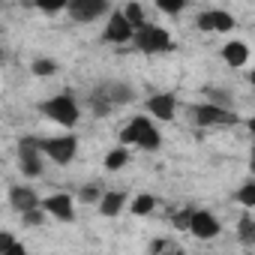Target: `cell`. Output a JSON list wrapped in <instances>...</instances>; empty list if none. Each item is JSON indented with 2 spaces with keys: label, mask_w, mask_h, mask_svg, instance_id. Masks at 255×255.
Wrapping results in <instances>:
<instances>
[{
  "label": "cell",
  "mask_w": 255,
  "mask_h": 255,
  "mask_svg": "<svg viewBox=\"0 0 255 255\" xmlns=\"http://www.w3.org/2000/svg\"><path fill=\"white\" fill-rule=\"evenodd\" d=\"M132 33H135V27L123 18V12L117 9V12H111L108 15V21H105V30H102V39L105 42H111V45H123V42H132Z\"/></svg>",
  "instance_id": "11"
},
{
  "label": "cell",
  "mask_w": 255,
  "mask_h": 255,
  "mask_svg": "<svg viewBox=\"0 0 255 255\" xmlns=\"http://www.w3.org/2000/svg\"><path fill=\"white\" fill-rule=\"evenodd\" d=\"M237 201H240L246 210H252V207H255V183H252V180H246V183L240 186V192H237Z\"/></svg>",
  "instance_id": "24"
},
{
  "label": "cell",
  "mask_w": 255,
  "mask_h": 255,
  "mask_svg": "<svg viewBox=\"0 0 255 255\" xmlns=\"http://www.w3.org/2000/svg\"><path fill=\"white\" fill-rule=\"evenodd\" d=\"M3 60H6V54H3V48H0V66H3Z\"/></svg>",
  "instance_id": "29"
},
{
  "label": "cell",
  "mask_w": 255,
  "mask_h": 255,
  "mask_svg": "<svg viewBox=\"0 0 255 255\" xmlns=\"http://www.w3.org/2000/svg\"><path fill=\"white\" fill-rule=\"evenodd\" d=\"M42 111H45L48 120H54L57 126H63V129H72V126L81 120V105L75 102L72 93H57V96L45 99Z\"/></svg>",
  "instance_id": "2"
},
{
  "label": "cell",
  "mask_w": 255,
  "mask_h": 255,
  "mask_svg": "<svg viewBox=\"0 0 255 255\" xmlns=\"http://www.w3.org/2000/svg\"><path fill=\"white\" fill-rule=\"evenodd\" d=\"M192 117L198 126H234L240 120L237 111H231V105H219V102L192 105Z\"/></svg>",
  "instance_id": "5"
},
{
  "label": "cell",
  "mask_w": 255,
  "mask_h": 255,
  "mask_svg": "<svg viewBox=\"0 0 255 255\" xmlns=\"http://www.w3.org/2000/svg\"><path fill=\"white\" fill-rule=\"evenodd\" d=\"M186 3H189V0H156V6H159L165 15H177V12H183Z\"/></svg>",
  "instance_id": "26"
},
{
  "label": "cell",
  "mask_w": 255,
  "mask_h": 255,
  "mask_svg": "<svg viewBox=\"0 0 255 255\" xmlns=\"http://www.w3.org/2000/svg\"><path fill=\"white\" fill-rule=\"evenodd\" d=\"M195 24H198V30H204V33H231V30L237 27L234 15L225 12V9H204V12L195 18Z\"/></svg>",
  "instance_id": "10"
},
{
  "label": "cell",
  "mask_w": 255,
  "mask_h": 255,
  "mask_svg": "<svg viewBox=\"0 0 255 255\" xmlns=\"http://www.w3.org/2000/svg\"><path fill=\"white\" fill-rule=\"evenodd\" d=\"M39 204H42V210H45L48 216H54V219H60V222H72V219H75V201H72V195H66V192H54V195H48V198H39Z\"/></svg>",
  "instance_id": "12"
},
{
  "label": "cell",
  "mask_w": 255,
  "mask_h": 255,
  "mask_svg": "<svg viewBox=\"0 0 255 255\" xmlns=\"http://www.w3.org/2000/svg\"><path fill=\"white\" fill-rule=\"evenodd\" d=\"M99 195H102V192H99V186H84V189L78 192V198H81L84 204H96V201H99Z\"/></svg>",
  "instance_id": "27"
},
{
  "label": "cell",
  "mask_w": 255,
  "mask_h": 255,
  "mask_svg": "<svg viewBox=\"0 0 255 255\" xmlns=\"http://www.w3.org/2000/svg\"><path fill=\"white\" fill-rule=\"evenodd\" d=\"M240 240L246 243V246H252L255 243V222H252V216L249 213H243V219H240Z\"/></svg>",
  "instance_id": "23"
},
{
  "label": "cell",
  "mask_w": 255,
  "mask_h": 255,
  "mask_svg": "<svg viewBox=\"0 0 255 255\" xmlns=\"http://www.w3.org/2000/svg\"><path fill=\"white\" fill-rule=\"evenodd\" d=\"M24 246L9 234V231H0V255H21Z\"/></svg>",
  "instance_id": "20"
},
{
  "label": "cell",
  "mask_w": 255,
  "mask_h": 255,
  "mask_svg": "<svg viewBox=\"0 0 255 255\" xmlns=\"http://www.w3.org/2000/svg\"><path fill=\"white\" fill-rule=\"evenodd\" d=\"M132 42H135V48L138 51H144V54H162V51H171V33L165 30V27H159V24H141V27H135V33H132Z\"/></svg>",
  "instance_id": "3"
},
{
  "label": "cell",
  "mask_w": 255,
  "mask_h": 255,
  "mask_svg": "<svg viewBox=\"0 0 255 255\" xmlns=\"http://www.w3.org/2000/svg\"><path fill=\"white\" fill-rule=\"evenodd\" d=\"M102 102H108L111 108H120V105H129L135 102V87L132 84H126V81H105L93 90Z\"/></svg>",
  "instance_id": "9"
},
{
  "label": "cell",
  "mask_w": 255,
  "mask_h": 255,
  "mask_svg": "<svg viewBox=\"0 0 255 255\" xmlns=\"http://www.w3.org/2000/svg\"><path fill=\"white\" fill-rule=\"evenodd\" d=\"M9 204L15 213H24L30 207H39V192L33 186H9Z\"/></svg>",
  "instance_id": "14"
},
{
  "label": "cell",
  "mask_w": 255,
  "mask_h": 255,
  "mask_svg": "<svg viewBox=\"0 0 255 255\" xmlns=\"http://www.w3.org/2000/svg\"><path fill=\"white\" fill-rule=\"evenodd\" d=\"M147 114L159 123H171L177 117V96L174 93H153L147 99Z\"/></svg>",
  "instance_id": "13"
},
{
  "label": "cell",
  "mask_w": 255,
  "mask_h": 255,
  "mask_svg": "<svg viewBox=\"0 0 255 255\" xmlns=\"http://www.w3.org/2000/svg\"><path fill=\"white\" fill-rule=\"evenodd\" d=\"M120 144L126 147H138V150H159L162 135L156 129V120L150 114H138L120 129Z\"/></svg>",
  "instance_id": "1"
},
{
  "label": "cell",
  "mask_w": 255,
  "mask_h": 255,
  "mask_svg": "<svg viewBox=\"0 0 255 255\" xmlns=\"http://www.w3.org/2000/svg\"><path fill=\"white\" fill-rule=\"evenodd\" d=\"M186 231H189L192 237H198V240H213V237H219L222 225H219V219H216L210 210H189Z\"/></svg>",
  "instance_id": "8"
},
{
  "label": "cell",
  "mask_w": 255,
  "mask_h": 255,
  "mask_svg": "<svg viewBox=\"0 0 255 255\" xmlns=\"http://www.w3.org/2000/svg\"><path fill=\"white\" fill-rule=\"evenodd\" d=\"M108 9H111L108 0H69L63 12H66L75 24H93V21H99L102 15H108Z\"/></svg>",
  "instance_id": "7"
},
{
  "label": "cell",
  "mask_w": 255,
  "mask_h": 255,
  "mask_svg": "<svg viewBox=\"0 0 255 255\" xmlns=\"http://www.w3.org/2000/svg\"><path fill=\"white\" fill-rule=\"evenodd\" d=\"M153 207H156V198H153L150 192H141V195H135V198L129 201V210H132L135 216H150Z\"/></svg>",
  "instance_id": "18"
},
{
  "label": "cell",
  "mask_w": 255,
  "mask_h": 255,
  "mask_svg": "<svg viewBox=\"0 0 255 255\" xmlns=\"http://www.w3.org/2000/svg\"><path fill=\"white\" fill-rule=\"evenodd\" d=\"M96 207H99L102 216H117L126 207V195L123 192H102L99 201H96Z\"/></svg>",
  "instance_id": "16"
},
{
  "label": "cell",
  "mask_w": 255,
  "mask_h": 255,
  "mask_svg": "<svg viewBox=\"0 0 255 255\" xmlns=\"http://www.w3.org/2000/svg\"><path fill=\"white\" fill-rule=\"evenodd\" d=\"M162 249H168L165 240H153V243H150V252H162Z\"/></svg>",
  "instance_id": "28"
},
{
  "label": "cell",
  "mask_w": 255,
  "mask_h": 255,
  "mask_svg": "<svg viewBox=\"0 0 255 255\" xmlns=\"http://www.w3.org/2000/svg\"><path fill=\"white\" fill-rule=\"evenodd\" d=\"M66 3H69V0H33V6H39V9H42V12H48V15L63 12V9H66Z\"/></svg>",
  "instance_id": "25"
},
{
  "label": "cell",
  "mask_w": 255,
  "mask_h": 255,
  "mask_svg": "<svg viewBox=\"0 0 255 255\" xmlns=\"http://www.w3.org/2000/svg\"><path fill=\"white\" fill-rule=\"evenodd\" d=\"M30 72H33V75H39V78H48V75H54V72H57V63H54L51 57H36V60L30 63Z\"/></svg>",
  "instance_id": "21"
},
{
  "label": "cell",
  "mask_w": 255,
  "mask_h": 255,
  "mask_svg": "<svg viewBox=\"0 0 255 255\" xmlns=\"http://www.w3.org/2000/svg\"><path fill=\"white\" fill-rule=\"evenodd\" d=\"M222 60L231 66V69H240V66H246L249 63V45L246 42H240V39H228L225 45H222Z\"/></svg>",
  "instance_id": "15"
},
{
  "label": "cell",
  "mask_w": 255,
  "mask_h": 255,
  "mask_svg": "<svg viewBox=\"0 0 255 255\" xmlns=\"http://www.w3.org/2000/svg\"><path fill=\"white\" fill-rule=\"evenodd\" d=\"M120 12H123V18L129 21L132 27H141V24L147 21V15H144V6H141V3H135V0H129V3H126Z\"/></svg>",
  "instance_id": "19"
},
{
  "label": "cell",
  "mask_w": 255,
  "mask_h": 255,
  "mask_svg": "<svg viewBox=\"0 0 255 255\" xmlns=\"http://www.w3.org/2000/svg\"><path fill=\"white\" fill-rule=\"evenodd\" d=\"M126 162H129V147H126V144H120V147H114V150L105 153V168L108 171H120Z\"/></svg>",
  "instance_id": "17"
},
{
  "label": "cell",
  "mask_w": 255,
  "mask_h": 255,
  "mask_svg": "<svg viewBox=\"0 0 255 255\" xmlns=\"http://www.w3.org/2000/svg\"><path fill=\"white\" fill-rule=\"evenodd\" d=\"M39 150L42 156H48L57 165H69L78 153V138L75 135H51V138H39Z\"/></svg>",
  "instance_id": "4"
},
{
  "label": "cell",
  "mask_w": 255,
  "mask_h": 255,
  "mask_svg": "<svg viewBox=\"0 0 255 255\" xmlns=\"http://www.w3.org/2000/svg\"><path fill=\"white\" fill-rule=\"evenodd\" d=\"M18 216H21V222H24V225L39 228V225L45 222V216H48V213H45V210H42V204H39V207H30V210H24V213H18Z\"/></svg>",
  "instance_id": "22"
},
{
  "label": "cell",
  "mask_w": 255,
  "mask_h": 255,
  "mask_svg": "<svg viewBox=\"0 0 255 255\" xmlns=\"http://www.w3.org/2000/svg\"><path fill=\"white\" fill-rule=\"evenodd\" d=\"M18 168L30 180L42 177V150H39V138L36 135H24L18 141Z\"/></svg>",
  "instance_id": "6"
}]
</instances>
